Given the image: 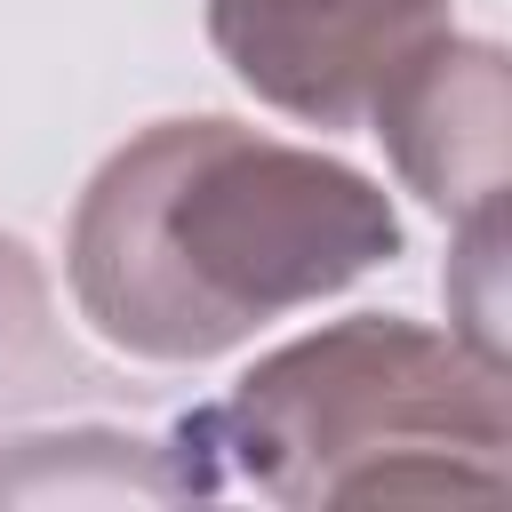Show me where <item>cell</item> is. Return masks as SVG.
Here are the masks:
<instances>
[{
  "label": "cell",
  "instance_id": "obj_2",
  "mask_svg": "<svg viewBox=\"0 0 512 512\" xmlns=\"http://www.w3.org/2000/svg\"><path fill=\"white\" fill-rule=\"evenodd\" d=\"M272 504H408V496H504L512 408L504 360L456 328H416L392 312H352L264 352L224 408L184 424Z\"/></svg>",
  "mask_w": 512,
  "mask_h": 512
},
{
  "label": "cell",
  "instance_id": "obj_1",
  "mask_svg": "<svg viewBox=\"0 0 512 512\" xmlns=\"http://www.w3.org/2000/svg\"><path fill=\"white\" fill-rule=\"evenodd\" d=\"M392 256L400 216L360 168L216 112L128 136L64 240L80 320L160 368H200Z\"/></svg>",
  "mask_w": 512,
  "mask_h": 512
},
{
  "label": "cell",
  "instance_id": "obj_4",
  "mask_svg": "<svg viewBox=\"0 0 512 512\" xmlns=\"http://www.w3.org/2000/svg\"><path fill=\"white\" fill-rule=\"evenodd\" d=\"M368 128L384 136L408 192L440 216H504V136H512V80L496 40L424 32L368 96Z\"/></svg>",
  "mask_w": 512,
  "mask_h": 512
},
{
  "label": "cell",
  "instance_id": "obj_5",
  "mask_svg": "<svg viewBox=\"0 0 512 512\" xmlns=\"http://www.w3.org/2000/svg\"><path fill=\"white\" fill-rule=\"evenodd\" d=\"M72 384V360L48 344V296H40V272L24 264L16 240H0V408L8 400H40Z\"/></svg>",
  "mask_w": 512,
  "mask_h": 512
},
{
  "label": "cell",
  "instance_id": "obj_3",
  "mask_svg": "<svg viewBox=\"0 0 512 512\" xmlns=\"http://www.w3.org/2000/svg\"><path fill=\"white\" fill-rule=\"evenodd\" d=\"M448 24V0H208V40L240 88L304 128L368 120L376 80Z\"/></svg>",
  "mask_w": 512,
  "mask_h": 512
}]
</instances>
